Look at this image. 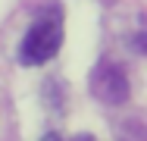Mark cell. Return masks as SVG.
<instances>
[{
    "instance_id": "1",
    "label": "cell",
    "mask_w": 147,
    "mask_h": 141,
    "mask_svg": "<svg viewBox=\"0 0 147 141\" xmlns=\"http://www.w3.org/2000/svg\"><path fill=\"white\" fill-rule=\"evenodd\" d=\"M59 44H63V19H59L57 13L41 16V19L28 28V35H25V41H22V47H19V63L41 66V63H47V60L57 56Z\"/></svg>"
},
{
    "instance_id": "2",
    "label": "cell",
    "mask_w": 147,
    "mask_h": 141,
    "mask_svg": "<svg viewBox=\"0 0 147 141\" xmlns=\"http://www.w3.org/2000/svg\"><path fill=\"white\" fill-rule=\"evenodd\" d=\"M91 91L103 104H125L128 100V75L122 72V66L103 60L91 75Z\"/></svg>"
}]
</instances>
